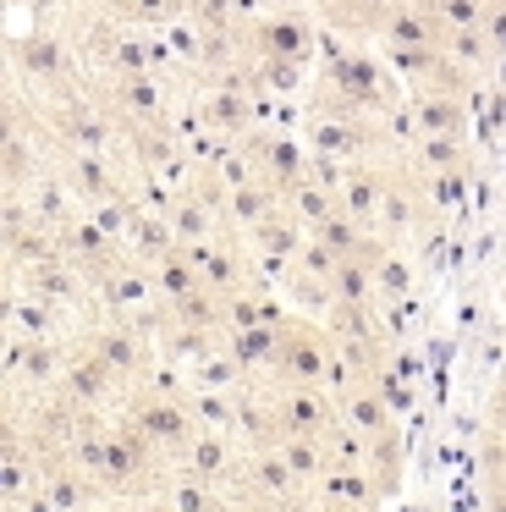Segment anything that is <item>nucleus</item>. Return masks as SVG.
I'll list each match as a JSON object with an SVG mask.
<instances>
[{"label": "nucleus", "instance_id": "obj_1", "mask_svg": "<svg viewBox=\"0 0 506 512\" xmlns=\"http://www.w3.org/2000/svg\"><path fill=\"white\" fill-rule=\"evenodd\" d=\"M275 358H270V375L275 386H325L330 391V375H336L341 353H336V336L325 331V320H308V314H286L275 325Z\"/></svg>", "mask_w": 506, "mask_h": 512}, {"label": "nucleus", "instance_id": "obj_23", "mask_svg": "<svg viewBox=\"0 0 506 512\" xmlns=\"http://www.w3.org/2000/svg\"><path fill=\"white\" fill-rule=\"evenodd\" d=\"M407 160H413V171H451V166H468V149H462V138H418L413 149H407Z\"/></svg>", "mask_w": 506, "mask_h": 512}, {"label": "nucleus", "instance_id": "obj_7", "mask_svg": "<svg viewBox=\"0 0 506 512\" xmlns=\"http://www.w3.org/2000/svg\"><path fill=\"white\" fill-rule=\"evenodd\" d=\"M275 408H281L286 435H303V441H325L341 424V408L325 386H281L275 391Z\"/></svg>", "mask_w": 506, "mask_h": 512}, {"label": "nucleus", "instance_id": "obj_25", "mask_svg": "<svg viewBox=\"0 0 506 512\" xmlns=\"http://www.w3.org/2000/svg\"><path fill=\"white\" fill-rule=\"evenodd\" d=\"M292 265H297V270H303V276H314V281H336V270H341V259H336V254H330V248H325V243H319V237H308V243H303V254H297V259H292Z\"/></svg>", "mask_w": 506, "mask_h": 512}, {"label": "nucleus", "instance_id": "obj_13", "mask_svg": "<svg viewBox=\"0 0 506 512\" xmlns=\"http://www.w3.org/2000/svg\"><path fill=\"white\" fill-rule=\"evenodd\" d=\"M418 193H424V210H435L440 221L462 210L468 199V166H451V171H418Z\"/></svg>", "mask_w": 506, "mask_h": 512}, {"label": "nucleus", "instance_id": "obj_26", "mask_svg": "<svg viewBox=\"0 0 506 512\" xmlns=\"http://www.w3.org/2000/svg\"><path fill=\"white\" fill-rule=\"evenodd\" d=\"M484 34H490L495 56L506 61V6H490V17H484Z\"/></svg>", "mask_w": 506, "mask_h": 512}, {"label": "nucleus", "instance_id": "obj_19", "mask_svg": "<svg viewBox=\"0 0 506 512\" xmlns=\"http://www.w3.org/2000/svg\"><path fill=\"white\" fill-rule=\"evenodd\" d=\"M330 292H336V303L369 309V303H374V259H369V254L341 259V270H336V281H330Z\"/></svg>", "mask_w": 506, "mask_h": 512}, {"label": "nucleus", "instance_id": "obj_27", "mask_svg": "<svg viewBox=\"0 0 506 512\" xmlns=\"http://www.w3.org/2000/svg\"><path fill=\"white\" fill-rule=\"evenodd\" d=\"M490 430H495V435H506V375L490 386Z\"/></svg>", "mask_w": 506, "mask_h": 512}, {"label": "nucleus", "instance_id": "obj_15", "mask_svg": "<svg viewBox=\"0 0 506 512\" xmlns=\"http://www.w3.org/2000/svg\"><path fill=\"white\" fill-rule=\"evenodd\" d=\"M303 61H275V56H253V94H275V100H292L303 94Z\"/></svg>", "mask_w": 506, "mask_h": 512}, {"label": "nucleus", "instance_id": "obj_10", "mask_svg": "<svg viewBox=\"0 0 506 512\" xmlns=\"http://www.w3.org/2000/svg\"><path fill=\"white\" fill-rule=\"evenodd\" d=\"M281 204H286V199L270 188V182L253 177L248 188H237V193L226 199V210H220V226H226V232H237V237H248L253 226H259L270 210H281Z\"/></svg>", "mask_w": 506, "mask_h": 512}, {"label": "nucleus", "instance_id": "obj_28", "mask_svg": "<svg viewBox=\"0 0 506 512\" xmlns=\"http://www.w3.org/2000/svg\"><path fill=\"white\" fill-rule=\"evenodd\" d=\"M314 512H330V507H319V501H314Z\"/></svg>", "mask_w": 506, "mask_h": 512}, {"label": "nucleus", "instance_id": "obj_29", "mask_svg": "<svg viewBox=\"0 0 506 512\" xmlns=\"http://www.w3.org/2000/svg\"><path fill=\"white\" fill-rule=\"evenodd\" d=\"M490 6H506V0H490Z\"/></svg>", "mask_w": 506, "mask_h": 512}, {"label": "nucleus", "instance_id": "obj_4", "mask_svg": "<svg viewBox=\"0 0 506 512\" xmlns=\"http://www.w3.org/2000/svg\"><path fill=\"white\" fill-rule=\"evenodd\" d=\"M237 149L253 160V177L270 182L281 199L308 177V144H303L297 133H286V127H253V133L242 138Z\"/></svg>", "mask_w": 506, "mask_h": 512}, {"label": "nucleus", "instance_id": "obj_5", "mask_svg": "<svg viewBox=\"0 0 506 512\" xmlns=\"http://www.w3.org/2000/svg\"><path fill=\"white\" fill-rule=\"evenodd\" d=\"M55 391H61L66 402H77L83 413H110L116 402H127V386L110 375V364L83 342V336H72V358H66V375Z\"/></svg>", "mask_w": 506, "mask_h": 512}, {"label": "nucleus", "instance_id": "obj_11", "mask_svg": "<svg viewBox=\"0 0 506 512\" xmlns=\"http://www.w3.org/2000/svg\"><path fill=\"white\" fill-rule=\"evenodd\" d=\"M127 248H132V259H138V265L154 270L176 248L171 215H165V210H138V215H132V226H127Z\"/></svg>", "mask_w": 506, "mask_h": 512}, {"label": "nucleus", "instance_id": "obj_20", "mask_svg": "<svg viewBox=\"0 0 506 512\" xmlns=\"http://www.w3.org/2000/svg\"><path fill=\"white\" fill-rule=\"evenodd\" d=\"M281 457H286V468H292V474L303 479V490H319V479L330 474V452H325V441H303V435H286V441H281Z\"/></svg>", "mask_w": 506, "mask_h": 512}, {"label": "nucleus", "instance_id": "obj_3", "mask_svg": "<svg viewBox=\"0 0 506 512\" xmlns=\"http://www.w3.org/2000/svg\"><path fill=\"white\" fill-rule=\"evenodd\" d=\"M116 419H132L143 435H149V446L165 457V463H176V457L193 446L198 424L193 413H187V397H154V391H127V402H121Z\"/></svg>", "mask_w": 506, "mask_h": 512}, {"label": "nucleus", "instance_id": "obj_17", "mask_svg": "<svg viewBox=\"0 0 506 512\" xmlns=\"http://www.w3.org/2000/svg\"><path fill=\"white\" fill-rule=\"evenodd\" d=\"M286 210H292L297 221L308 226V232H319V226H325L330 215L341 210V199H336V193H330V188H319L314 177H303V182H297L292 193H286Z\"/></svg>", "mask_w": 506, "mask_h": 512}, {"label": "nucleus", "instance_id": "obj_14", "mask_svg": "<svg viewBox=\"0 0 506 512\" xmlns=\"http://www.w3.org/2000/svg\"><path fill=\"white\" fill-rule=\"evenodd\" d=\"M363 468H369V479L380 485V496L391 501L396 485H402V424H391L385 435H374L369 452H363Z\"/></svg>", "mask_w": 506, "mask_h": 512}, {"label": "nucleus", "instance_id": "obj_6", "mask_svg": "<svg viewBox=\"0 0 506 512\" xmlns=\"http://www.w3.org/2000/svg\"><path fill=\"white\" fill-rule=\"evenodd\" d=\"M242 441L237 435H220V430H198L193 435V446H187L182 457H176L171 468H182V474H193V479H204V485H215L220 496L231 490V479H237V468H242Z\"/></svg>", "mask_w": 506, "mask_h": 512}, {"label": "nucleus", "instance_id": "obj_24", "mask_svg": "<svg viewBox=\"0 0 506 512\" xmlns=\"http://www.w3.org/2000/svg\"><path fill=\"white\" fill-rule=\"evenodd\" d=\"M473 116H479V133H484V138L501 133V122H506V94H501V83H495V78H484V89L473 94Z\"/></svg>", "mask_w": 506, "mask_h": 512}, {"label": "nucleus", "instance_id": "obj_9", "mask_svg": "<svg viewBox=\"0 0 506 512\" xmlns=\"http://www.w3.org/2000/svg\"><path fill=\"white\" fill-rule=\"evenodd\" d=\"M407 105L418 116V133L429 138H468V116L473 105L457 100V94H440V89H407Z\"/></svg>", "mask_w": 506, "mask_h": 512}, {"label": "nucleus", "instance_id": "obj_21", "mask_svg": "<svg viewBox=\"0 0 506 512\" xmlns=\"http://www.w3.org/2000/svg\"><path fill=\"white\" fill-rule=\"evenodd\" d=\"M407 298H413V259L402 248H391L374 265V303H407Z\"/></svg>", "mask_w": 506, "mask_h": 512}, {"label": "nucleus", "instance_id": "obj_22", "mask_svg": "<svg viewBox=\"0 0 506 512\" xmlns=\"http://www.w3.org/2000/svg\"><path fill=\"white\" fill-rule=\"evenodd\" d=\"M308 237H319V243H325L336 259H352V254H363V243H369V226L352 221L347 210H336L325 226H319V232H308Z\"/></svg>", "mask_w": 506, "mask_h": 512}, {"label": "nucleus", "instance_id": "obj_16", "mask_svg": "<svg viewBox=\"0 0 506 512\" xmlns=\"http://www.w3.org/2000/svg\"><path fill=\"white\" fill-rule=\"evenodd\" d=\"M187 413L198 430L237 435V391H187Z\"/></svg>", "mask_w": 506, "mask_h": 512}, {"label": "nucleus", "instance_id": "obj_2", "mask_svg": "<svg viewBox=\"0 0 506 512\" xmlns=\"http://www.w3.org/2000/svg\"><path fill=\"white\" fill-rule=\"evenodd\" d=\"M319 17L314 6H292V12H264L242 23V45L248 56H275V61H319Z\"/></svg>", "mask_w": 506, "mask_h": 512}, {"label": "nucleus", "instance_id": "obj_8", "mask_svg": "<svg viewBox=\"0 0 506 512\" xmlns=\"http://www.w3.org/2000/svg\"><path fill=\"white\" fill-rule=\"evenodd\" d=\"M385 188H391V160H358V166L347 171V182H341V210L352 215V221H363L374 232V221H380V199Z\"/></svg>", "mask_w": 506, "mask_h": 512}, {"label": "nucleus", "instance_id": "obj_18", "mask_svg": "<svg viewBox=\"0 0 506 512\" xmlns=\"http://www.w3.org/2000/svg\"><path fill=\"white\" fill-rule=\"evenodd\" d=\"M154 287H160V298H165V303H182L187 292L204 287V276H198V265L182 254V243H176L171 254L160 259V265H154Z\"/></svg>", "mask_w": 506, "mask_h": 512}, {"label": "nucleus", "instance_id": "obj_12", "mask_svg": "<svg viewBox=\"0 0 506 512\" xmlns=\"http://www.w3.org/2000/svg\"><path fill=\"white\" fill-rule=\"evenodd\" d=\"M440 50H446L457 67H468L473 78H495V67H501V56H495V45H490L484 28H446Z\"/></svg>", "mask_w": 506, "mask_h": 512}]
</instances>
